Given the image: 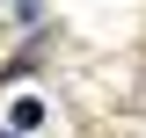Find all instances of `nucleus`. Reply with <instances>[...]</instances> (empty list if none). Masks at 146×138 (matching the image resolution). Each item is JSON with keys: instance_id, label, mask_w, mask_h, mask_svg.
I'll use <instances>...</instances> for the list:
<instances>
[{"instance_id": "obj_1", "label": "nucleus", "mask_w": 146, "mask_h": 138, "mask_svg": "<svg viewBox=\"0 0 146 138\" xmlns=\"http://www.w3.org/2000/svg\"><path fill=\"white\" fill-rule=\"evenodd\" d=\"M36 116H44V102H36V95H22V102H15V131H29Z\"/></svg>"}]
</instances>
